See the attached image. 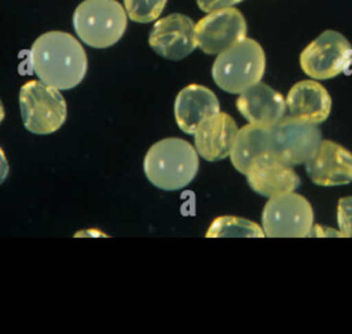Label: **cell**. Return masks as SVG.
Returning a JSON list of instances; mask_svg holds the SVG:
<instances>
[{"label": "cell", "instance_id": "cell-1", "mask_svg": "<svg viewBox=\"0 0 352 334\" xmlns=\"http://www.w3.org/2000/svg\"><path fill=\"white\" fill-rule=\"evenodd\" d=\"M34 74L56 89L77 87L87 73V54L77 38L66 32L52 30L38 36L30 49Z\"/></svg>", "mask_w": 352, "mask_h": 334}, {"label": "cell", "instance_id": "cell-2", "mask_svg": "<svg viewBox=\"0 0 352 334\" xmlns=\"http://www.w3.org/2000/svg\"><path fill=\"white\" fill-rule=\"evenodd\" d=\"M199 168L197 150L180 137H166L146 153L143 169L148 181L165 191L188 186Z\"/></svg>", "mask_w": 352, "mask_h": 334}, {"label": "cell", "instance_id": "cell-3", "mask_svg": "<svg viewBox=\"0 0 352 334\" xmlns=\"http://www.w3.org/2000/svg\"><path fill=\"white\" fill-rule=\"evenodd\" d=\"M264 71V49L256 40L248 37L217 54L212 66L213 81L230 93H241L260 82Z\"/></svg>", "mask_w": 352, "mask_h": 334}, {"label": "cell", "instance_id": "cell-4", "mask_svg": "<svg viewBox=\"0 0 352 334\" xmlns=\"http://www.w3.org/2000/svg\"><path fill=\"white\" fill-rule=\"evenodd\" d=\"M78 38L94 48L116 44L126 30V11L117 0H84L73 14Z\"/></svg>", "mask_w": 352, "mask_h": 334}, {"label": "cell", "instance_id": "cell-5", "mask_svg": "<svg viewBox=\"0 0 352 334\" xmlns=\"http://www.w3.org/2000/svg\"><path fill=\"white\" fill-rule=\"evenodd\" d=\"M19 109L23 126L36 135L58 131L66 121V102L59 89L32 80L19 91Z\"/></svg>", "mask_w": 352, "mask_h": 334}, {"label": "cell", "instance_id": "cell-6", "mask_svg": "<svg viewBox=\"0 0 352 334\" xmlns=\"http://www.w3.org/2000/svg\"><path fill=\"white\" fill-rule=\"evenodd\" d=\"M261 224L268 238H304L312 230L314 210L302 195L282 194L265 203Z\"/></svg>", "mask_w": 352, "mask_h": 334}, {"label": "cell", "instance_id": "cell-7", "mask_svg": "<svg viewBox=\"0 0 352 334\" xmlns=\"http://www.w3.org/2000/svg\"><path fill=\"white\" fill-rule=\"evenodd\" d=\"M352 63L349 41L336 30H324L300 55L305 74L315 80H329L345 71Z\"/></svg>", "mask_w": 352, "mask_h": 334}, {"label": "cell", "instance_id": "cell-8", "mask_svg": "<svg viewBox=\"0 0 352 334\" xmlns=\"http://www.w3.org/2000/svg\"><path fill=\"white\" fill-rule=\"evenodd\" d=\"M322 142V133L318 124L296 120L285 115L271 129V151L285 164H305L316 151Z\"/></svg>", "mask_w": 352, "mask_h": 334}, {"label": "cell", "instance_id": "cell-9", "mask_svg": "<svg viewBox=\"0 0 352 334\" xmlns=\"http://www.w3.org/2000/svg\"><path fill=\"white\" fill-rule=\"evenodd\" d=\"M248 26L242 12L234 7L208 12L195 25L197 47L205 54H220L246 37Z\"/></svg>", "mask_w": 352, "mask_h": 334}, {"label": "cell", "instance_id": "cell-10", "mask_svg": "<svg viewBox=\"0 0 352 334\" xmlns=\"http://www.w3.org/2000/svg\"><path fill=\"white\" fill-rule=\"evenodd\" d=\"M148 44L160 56L180 60L197 48L195 25L184 14L160 18L150 32Z\"/></svg>", "mask_w": 352, "mask_h": 334}, {"label": "cell", "instance_id": "cell-11", "mask_svg": "<svg viewBox=\"0 0 352 334\" xmlns=\"http://www.w3.org/2000/svg\"><path fill=\"white\" fill-rule=\"evenodd\" d=\"M305 172L316 186H344L352 181V153L331 140H322L305 162Z\"/></svg>", "mask_w": 352, "mask_h": 334}, {"label": "cell", "instance_id": "cell-12", "mask_svg": "<svg viewBox=\"0 0 352 334\" xmlns=\"http://www.w3.org/2000/svg\"><path fill=\"white\" fill-rule=\"evenodd\" d=\"M246 179L254 192L267 198L293 192L300 184L293 168L272 154L258 157L248 169Z\"/></svg>", "mask_w": 352, "mask_h": 334}, {"label": "cell", "instance_id": "cell-13", "mask_svg": "<svg viewBox=\"0 0 352 334\" xmlns=\"http://www.w3.org/2000/svg\"><path fill=\"white\" fill-rule=\"evenodd\" d=\"M236 109L250 124L274 126L286 115V99L270 85L257 82L239 93Z\"/></svg>", "mask_w": 352, "mask_h": 334}, {"label": "cell", "instance_id": "cell-14", "mask_svg": "<svg viewBox=\"0 0 352 334\" xmlns=\"http://www.w3.org/2000/svg\"><path fill=\"white\" fill-rule=\"evenodd\" d=\"M236 122L227 113H217L205 120L194 132L197 153L206 161L214 162L230 155L235 136Z\"/></svg>", "mask_w": 352, "mask_h": 334}, {"label": "cell", "instance_id": "cell-15", "mask_svg": "<svg viewBox=\"0 0 352 334\" xmlns=\"http://www.w3.org/2000/svg\"><path fill=\"white\" fill-rule=\"evenodd\" d=\"M287 115L320 124L326 121L331 111V98L327 89L314 80H302L294 84L286 96Z\"/></svg>", "mask_w": 352, "mask_h": 334}, {"label": "cell", "instance_id": "cell-16", "mask_svg": "<svg viewBox=\"0 0 352 334\" xmlns=\"http://www.w3.org/2000/svg\"><path fill=\"white\" fill-rule=\"evenodd\" d=\"M220 111L216 95L206 87L190 84L184 87L175 99V118L179 128L192 135L209 117Z\"/></svg>", "mask_w": 352, "mask_h": 334}, {"label": "cell", "instance_id": "cell-17", "mask_svg": "<svg viewBox=\"0 0 352 334\" xmlns=\"http://www.w3.org/2000/svg\"><path fill=\"white\" fill-rule=\"evenodd\" d=\"M271 129L272 126H264L250 122L238 129L230 153L231 164L238 172L246 175L250 165L258 157L270 154Z\"/></svg>", "mask_w": 352, "mask_h": 334}, {"label": "cell", "instance_id": "cell-18", "mask_svg": "<svg viewBox=\"0 0 352 334\" xmlns=\"http://www.w3.org/2000/svg\"><path fill=\"white\" fill-rule=\"evenodd\" d=\"M208 238H263L265 236L263 227L258 224L236 217V216H220L212 221L206 232Z\"/></svg>", "mask_w": 352, "mask_h": 334}, {"label": "cell", "instance_id": "cell-19", "mask_svg": "<svg viewBox=\"0 0 352 334\" xmlns=\"http://www.w3.org/2000/svg\"><path fill=\"white\" fill-rule=\"evenodd\" d=\"M166 0H124L126 15L139 23L155 21L164 11Z\"/></svg>", "mask_w": 352, "mask_h": 334}, {"label": "cell", "instance_id": "cell-20", "mask_svg": "<svg viewBox=\"0 0 352 334\" xmlns=\"http://www.w3.org/2000/svg\"><path fill=\"white\" fill-rule=\"evenodd\" d=\"M337 221L341 236L352 238V197H344L338 201Z\"/></svg>", "mask_w": 352, "mask_h": 334}, {"label": "cell", "instance_id": "cell-21", "mask_svg": "<svg viewBox=\"0 0 352 334\" xmlns=\"http://www.w3.org/2000/svg\"><path fill=\"white\" fill-rule=\"evenodd\" d=\"M241 1L242 0H197V4L202 11L212 12V11L234 7L235 4L241 3Z\"/></svg>", "mask_w": 352, "mask_h": 334}, {"label": "cell", "instance_id": "cell-22", "mask_svg": "<svg viewBox=\"0 0 352 334\" xmlns=\"http://www.w3.org/2000/svg\"><path fill=\"white\" fill-rule=\"evenodd\" d=\"M7 175H8V162L3 148L0 147V184L6 180Z\"/></svg>", "mask_w": 352, "mask_h": 334}, {"label": "cell", "instance_id": "cell-23", "mask_svg": "<svg viewBox=\"0 0 352 334\" xmlns=\"http://www.w3.org/2000/svg\"><path fill=\"white\" fill-rule=\"evenodd\" d=\"M3 118H4V107H3V103L0 100V122L3 121Z\"/></svg>", "mask_w": 352, "mask_h": 334}]
</instances>
